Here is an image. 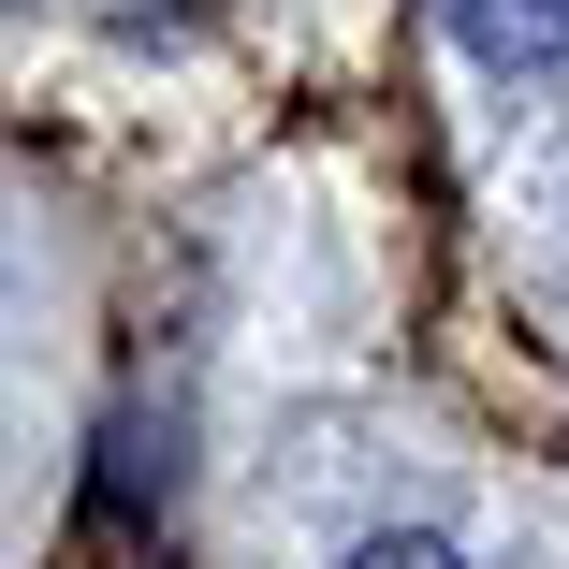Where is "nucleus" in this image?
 <instances>
[{
	"label": "nucleus",
	"instance_id": "nucleus-1",
	"mask_svg": "<svg viewBox=\"0 0 569 569\" xmlns=\"http://www.w3.org/2000/svg\"><path fill=\"white\" fill-rule=\"evenodd\" d=\"M452 30L511 73H540V59H569V0H452Z\"/></svg>",
	"mask_w": 569,
	"mask_h": 569
},
{
	"label": "nucleus",
	"instance_id": "nucleus-2",
	"mask_svg": "<svg viewBox=\"0 0 569 569\" xmlns=\"http://www.w3.org/2000/svg\"><path fill=\"white\" fill-rule=\"evenodd\" d=\"M351 569H468V555H452V540H423V526H395V540H366Z\"/></svg>",
	"mask_w": 569,
	"mask_h": 569
}]
</instances>
